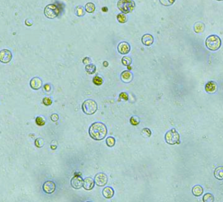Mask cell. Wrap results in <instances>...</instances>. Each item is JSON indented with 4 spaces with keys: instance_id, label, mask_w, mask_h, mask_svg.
<instances>
[{
    "instance_id": "obj_1",
    "label": "cell",
    "mask_w": 223,
    "mask_h": 202,
    "mask_svg": "<svg viewBox=\"0 0 223 202\" xmlns=\"http://www.w3.org/2000/svg\"><path fill=\"white\" fill-rule=\"evenodd\" d=\"M89 133L91 138L95 140H102L107 134V126L101 122H95L90 127Z\"/></svg>"
},
{
    "instance_id": "obj_2",
    "label": "cell",
    "mask_w": 223,
    "mask_h": 202,
    "mask_svg": "<svg viewBox=\"0 0 223 202\" xmlns=\"http://www.w3.org/2000/svg\"><path fill=\"white\" fill-rule=\"evenodd\" d=\"M205 45L208 49L212 51H215L219 49L221 45V40L219 36L216 35H211L209 36L205 40Z\"/></svg>"
},
{
    "instance_id": "obj_3",
    "label": "cell",
    "mask_w": 223,
    "mask_h": 202,
    "mask_svg": "<svg viewBox=\"0 0 223 202\" xmlns=\"http://www.w3.org/2000/svg\"><path fill=\"white\" fill-rule=\"evenodd\" d=\"M118 7L123 13H129L134 10L135 7V3L133 0H119Z\"/></svg>"
},
{
    "instance_id": "obj_4",
    "label": "cell",
    "mask_w": 223,
    "mask_h": 202,
    "mask_svg": "<svg viewBox=\"0 0 223 202\" xmlns=\"http://www.w3.org/2000/svg\"><path fill=\"white\" fill-rule=\"evenodd\" d=\"M83 112L88 115H93L97 110V103L93 99H87L82 104Z\"/></svg>"
},
{
    "instance_id": "obj_5",
    "label": "cell",
    "mask_w": 223,
    "mask_h": 202,
    "mask_svg": "<svg viewBox=\"0 0 223 202\" xmlns=\"http://www.w3.org/2000/svg\"><path fill=\"white\" fill-rule=\"evenodd\" d=\"M180 136L178 132H177L175 128H172L166 133L165 135V141L169 145H176L179 144Z\"/></svg>"
},
{
    "instance_id": "obj_6",
    "label": "cell",
    "mask_w": 223,
    "mask_h": 202,
    "mask_svg": "<svg viewBox=\"0 0 223 202\" xmlns=\"http://www.w3.org/2000/svg\"><path fill=\"white\" fill-rule=\"evenodd\" d=\"M44 15L48 18L54 19L56 18L59 14V9L58 6L54 4H49L45 7L44 10Z\"/></svg>"
},
{
    "instance_id": "obj_7",
    "label": "cell",
    "mask_w": 223,
    "mask_h": 202,
    "mask_svg": "<svg viewBox=\"0 0 223 202\" xmlns=\"http://www.w3.org/2000/svg\"><path fill=\"white\" fill-rule=\"evenodd\" d=\"M13 58L12 52L8 49L0 50V62L3 64H8Z\"/></svg>"
},
{
    "instance_id": "obj_8",
    "label": "cell",
    "mask_w": 223,
    "mask_h": 202,
    "mask_svg": "<svg viewBox=\"0 0 223 202\" xmlns=\"http://www.w3.org/2000/svg\"><path fill=\"white\" fill-rule=\"evenodd\" d=\"M108 182L107 175L104 173H99L95 177V183L97 186H104Z\"/></svg>"
},
{
    "instance_id": "obj_9",
    "label": "cell",
    "mask_w": 223,
    "mask_h": 202,
    "mask_svg": "<svg viewBox=\"0 0 223 202\" xmlns=\"http://www.w3.org/2000/svg\"><path fill=\"white\" fill-rule=\"evenodd\" d=\"M84 180L80 175H75L71 181V185L74 189H80L83 186Z\"/></svg>"
},
{
    "instance_id": "obj_10",
    "label": "cell",
    "mask_w": 223,
    "mask_h": 202,
    "mask_svg": "<svg viewBox=\"0 0 223 202\" xmlns=\"http://www.w3.org/2000/svg\"><path fill=\"white\" fill-rule=\"evenodd\" d=\"M44 192L47 194H52L56 190V184L52 181H48L45 182L42 186Z\"/></svg>"
},
{
    "instance_id": "obj_11",
    "label": "cell",
    "mask_w": 223,
    "mask_h": 202,
    "mask_svg": "<svg viewBox=\"0 0 223 202\" xmlns=\"http://www.w3.org/2000/svg\"><path fill=\"white\" fill-rule=\"evenodd\" d=\"M131 50V47L129 44L126 41H123L119 43L118 46V52L121 55H126Z\"/></svg>"
},
{
    "instance_id": "obj_12",
    "label": "cell",
    "mask_w": 223,
    "mask_h": 202,
    "mask_svg": "<svg viewBox=\"0 0 223 202\" xmlns=\"http://www.w3.org/2000/svg\"><path fill=\"white\" fill-rule=\"evenodd\" d=\"M205 90L209 94H213L217 90V85L215 82L210 81L205 84Z\"/></svg>"
},
{
    "instance_id": "obj_13",
    "label": "cell",
    "mask_w": 223,
    "mask_h": 202,
    "mask_svg": "<svg viewBox=\"0 0 223 202\" xmlns=\"http://www.w3.org/2000/svg\"><path fill=\"white\" fill-rule=\"evenodd\" d=\"M42 82L39 77H34L30 81V86L33 90H39L42 87Z\"/></svg>"
},
{
    "instance_id": "obj_14",
    "label": "cell",
    "mask_w": 223,
    "mask_h": 202,
    "mask_svg": "<svg viewBox=\"0 0 223 202\" xmlns=\"http://www.w3.org/2000/svg\"><path fill=\"white\" fill-rule=\"evenodd\" d=\"M121 80L125 83H129L133 79V75L131 72L129 71H124L123 72L121 75Z\"/></svg>"
},
{
    "instance_id": "obj_15",
    "label": "cell",
    "mask_w": 223,
    "mask_h": 202,
    "mask_svg": "<svg viewBox=\"0 0 223 202\" xmlns=\"http://www.w3.org/2000/svg\"><path fill=\"white\" fill-rule=\"evenodd\" d=\"M142 42L145 46H150L153 43L154 38L151 34H145L142 36Z\"/></svg>"
},
{
    "instance_id": "obj_16",
    "label": "cell",
    "mask_w": 223,
    "mask_h": 202,
    "mask_svg": "<svg viewBox=\"0 0 223 202\" xmlns=\"http://www.w3.org/2000/svg\"><path fill=\"white\" fill-rule=\"evenodd\" d=\"M94 186H95V182H94V181L91 178L87 177L84 180L83 186H84L85 190H90L93 189Z\"/></svg>"
},
{
    "instance_id": "obj_17",
    "label": "cell",
    "mask_w": 223,
    "mask_h": 202,
    "mask_svg": "<svg viewBox=\"0 0 223 202\" xmlns=\"http://www.w3.org/2000/svg\"><path fill=\"white\" fill-rule=\"evenodd\" d=\"M114 190L110 186H107L102 190V195H103L105 198L110 199L112 198L114 196Z\"/></svg>"
},
{
    "instance_id": "obj_18",
    "label": "cell",
    "mask_w": 223,
    "mask_h": 202,
    "mask_svg": "<svg viewBox=\"0 0 223 202\" xmlns=\"http://www.w3.org/2000/svg\"><path fill=\"white\" fill-rule=\"evenodd\" d=\"M214 176L218 180H223V166H219L214 171Z\"/></svg>"
},
{
    "instance_id": "obj_19",
    "label": "cell",
    "mask_w": 223,
    "mask_h": 202,
    "mask_svg": "<svg viewBox=\"0 0 223 202\" xmlns=\"http://www.w3.org/2000/svg\"><path fill=\"white\" fill-rule=\"evenodd\" d=\"M192 192L194 196H200L203 194V192H204V189H203L202 186L200 185H195L193 188Z\"/></svg>"
},
{
    "instance_id": "obj_20",
    "label": "cell",
    "mask_w": 223,
    "mask_h": 202,
    "mask_svg": "<svg viewBox=\"0 0 223 202\" xmlns=\"http://www.w3.org/2000/svg\"><path fill=\"white\" fill-rule=\"evenodd\" d=\"M85 10L89 13H93L95 10V5L91 2H89L85 5Z\"/></svg>"
},
{
    "instance_id": "obj_21",
    "label": "cell",
    "mask_w": 223,
    "mask_h": 202,
    "mask_svg": "<svg viewBox=\"0 0 223 202\" xmlns=\"http://www.w3.org/2000/svg\"><path fill=\"white\" fill-rule=\"evenodd\" d=\"M85 72H86L88 74H93L96 72L97 67L94 64H88L85 65Z\"/></svg>"
},
{
    "instance_id": "obj_22",
    "label": "cell",
    "mask_w": 223,
    "mask_h": 202,
    "mask_svg": "<svg viewBox=\"0 0 223 202\" xmlns=\"http://www.w3.org/2000/svg\"><path fill=\"white\" fill-rule=\"evenodd\" d=\"M205 26L202 22H197L195 24L194 27V30L196 33H201L204 30Z\"/></svg>"
},
{
    "instance_id": "obj_23",
    "label": "cell",
    "mask_w": 223,
    "mask_h": 202,
    "mask_svg": "<svg viewBox=\"0 0 223 202\" xmlns=\"http://www.w3.org/2000/svg\"><path fill=\"white\" fill-rule=\"evenodd\" d=\"M117 19H118V22H120V23L124 24L125 23V22H127L128 18L125 13H119L118 16H117Z\"/></svg>"
},
{
    "instance_id": "obj_24",
    "label": "cell",
    "mask_w": 223,
    "mask_h": 202,
    "mask_svg": "<svg viewBox=\"0 0 223 202\" xmlns=\"http://www.w3.org/2000/svg\"><path fill=\"white\" fill-rule=\"evenodd\" d=\"M203 201L204 202H213L214 201V196L211 193H207L203 196Z\"/></svg>"
},
{
    "instance_id": "obj_25",
    "label": "cell",
    "mask_w": 223,
    "mask_h": 202,
    "mask_svg": "<svg viewBox=\"0 0 223 202\" xmlns=\"http://www.w3.org/2000/svg\"><path fill=\"white\" fill-rule=\"evenodd\" d=\"M76 15L78 16H83L85 15V10L83 7L78 6L76 7Z\"/></svg>"
},
{
    "instance_id": "obj_26",
    "label": "cell",
    "mask_w": 223,
    "mask_h": 202,
    "mask_svg": "<svg viewBox=\"0 0 223 202\" xmlns=\"http://www.w3.org/2000/svg\"><path fill=\"white\" fill-rule=\"evenodd\" d=\"M93 82L95 85L100 86V85H101L102 83H103V79H102V78L101 77L97 75L93 77Z\"/></svg>"
},
{
    "instance_id": "obj_27",
    "label": "cell",
    "mask_w": 223,
    "mask_h": 202,
    "mask_svg": "<svg viewBox=\"0 0 223 202\" xmlns=\"http://www.w3.org/2000/svg\"><path fill=\"white\" fill-rule=\"evenodd\" d=\"M106 143H107L108 147H112L114 146V145H115L116 143V140L113 137H108L107 138Z\"/></svg>"
},
{
    "instance_id": "obj_28",
    "label": "cell",
    "mask_w": 223,
    "mask_h": 202,
    "mask_svg": "<svg viewBox=\"0 0 223 202\" xmlns=\"http://www.w3.org/2000/svg\"><path fill=\"white\" fill-rule=\"evenodd\" d=\"M121 62H122L123 64L125 65V66H128V65H130L131 64L132 60H131L130 57L124 56V57H123V58L121 60Z\"/></svg>"
},
{
    "instance_id": "obj_29",
    "label": "cell",
    "mask_w": 223,
    "mask_h": 202,
    "mask_svg": "<svg viewBox=\"0 0 223 202\" xmlns=\"http://www.w3.org/2000/svg\"><path fill=\"white\" fill-rule=\"evenodd\" d=\"M130 122L131 124L133 125V126H136L140 123V118L138 117V116H133L130 119Z\"/></svg>"
},
{
    "instance_id": "obj_30",
    "label": "cell",
    "mask_w": 223,
    "mask_h": 202,
    "mask_svg": "<svg viewBox=\"0 0 223 202\" xmlns=\"http://www.w3.org/2000/svg\"><path fill=\"white\" fill-rule=\"evenodd\" d=\"M141 133L144 138H150L151 135V132L149 128H144L142 130Z\"/></svg>"
},
{
    "instance_id": "obj_31",
    "label": "cell",
    "mask_w": 223,
    "mask_h": 202,
    "mask_svg": "<svg viewBox=\"0 0 223 202\" xmlns=\"http://www.w3.org/2000/svg\"><path fill=\"white\" fill-rule=\"evenodd\" d=\"M159 1L164 6H170L175 2L176 0H159Z\"/></svg>"
},
{
    "instance_id": "obj_32",
    "label": "cell",
    "mask_w": 223,
    "mask_h": 202,
    "mask_svg": "<svg viewBox=\"0 0 223 202\" xmlns=\"http://www.w3.org/2000/svg\"><path fill=\"white\" fill-rule=\"evenodd\" d=\"M35 122H36V124L39 126H42L45 124L44 118L41 117V116H38V117H37Z\"/></svg>"
},
{
    "instance_id": "obj_33",
    "label": "cell",
    "mask_w": 223,
    "mask_h": 202,
    "mask_svg": "<svg viewBox=\"0 0 223 202\" xmlns=\"http://www.w3.org/2000/svg\"><path fill=\"white\" fill-rule=\"evenodd\" d=\"M35 145L37 147H39V148H41V147H42V146H43L44 145V140H43V139H41V138H39V139H36V141H35Z\"/></svg>"
},
{
    "instance_id": "obj_34",
    "label": "cell",
    "mask_w": 223,
    "mask_h": 202,
    "mask_svg": "<svg viewBox=\"0 0 223 202\" xmlns=\"http://www.w3.org/2000/svg\"><path fill=\"white\" fill-rule=\"evenodd\" d=\"M42 102H43V103L45 105H47V106H48V105H50L52 103V99H51V98H48V97L44 98L43 100H42Z\"/></svg>"
},
{
    "instance_id": "obj_35",
    "label": "cell",
    "mask_w": 223,
    "mask_h": 202,
    "mask_svg": "<svg viewBox=\"0 0 223 202\" xmlns=\"http://www.w3.org/2000/svg\"><path fill=\"white\" fill-rule=\"evenodd\" d=\"M119 99H122L125 101L128 100V94L126 92H121L119 94Z\"/></svg>"
},
{
    "instance_id": "obj_36",
    "label": "cell",
    "mask_w": 223,
    "mask_h": 202,
    "mask_svg": "<svg viewBox=\"0 0 223 202\" xmlns=\"http://www.w3.org/2000/svg\"><path fill=\"white\" fill-rule=\"evenodd\" d=\"M51 120H52L53 122H57L59 120V116L57 114H53L51 116Z\"/></svg>"
},
{
    "instance_id": "obj_37",
    "label": "cell",
    "mask_w": 223,
    "mask_h": 202,
    "mask_svg": "<svg viewBox=\"0 0 223 202\" xmlns=\"http://www.w3.org/2000/svg\"><path fill=\"white\" fill-rule=\"evenodd\" d=\"M57 147H58V143H57L56 141H53L51 143V149L52 150H55L57 149Z\"/></svg>"
},
{
    "instance_id": "obj_38",
    "label": "cell",
    "mask_w": 223,
    "mask_h": 202,
    "mask_svg": "<svg viewBox=\"0 0 223 202\" xmlns=\"http://www.w3.org/2000/svg\"><path fill=\"white\" fill-rule=\"evenodd\" d=\"M91 59L89 58V57H85L84 59H83V63L84 64H89L91 62Z\"/></svg>"
},
{
    "instance_id": "obj_39",
    "label": "cell",
    "mask_w": 223,
    "mask_h": 202,
    "mask_svg": "<svg viewBox=\"0 0 223 202\" xmlns=\"http://www.w3.org/2000/svg\"><path fill=\"white\" fill-rule=\"evenodd\" d=\"M25 24L27 26H31L33 25V22L31 21L30 19H26L25 21Z\"/></svg>"
},
{
    "instance_id": "obj_40",
    "label": "cell",
    "mask_w": 223,
    "mask_h": 202,
    "mask_svg": "<svg viewBox=\"0 0 223 202\" xmlns=\"http://www.w3.org/2000/svg\"><path fill=\"white\" fill-rule=\"evenodd\" d=\"M44 89L46 91H47V92H48V91H50V89H51V87H50V84H45L44 85Z\"/></svg>"
},
{
    "instance_id": "obj_41",
    "label": "cell",
    "mask_w": 223,
    "mask_h": 202,
    "mask_svg": "<svg viewBox=\"0 0 223 202\" xmlns=\"http://www.w3.org/2000/svg\"><path fill=\"white\" fill-rule=\"evenodd\" d=\"M102 11H103V12H107L108 11V8L107 7H104L102 8Z\"/></svg>"
},
{
    "instance_id": "obj_42",
    "label": "cell",
    "mask_w": 223,
    "mask_h": 202,
    "mask_svg": "<svg viewBox=\"0 0 223 202\" xmlns=\"http://www.w3.org/2000/svg\"><path fill=\"white\" fill-rule=\"evenodd\" d=\"M103 65H104V67H107L108 65V62H107V61H104V62H103Z\"/></svg>"
}]
</instances>
